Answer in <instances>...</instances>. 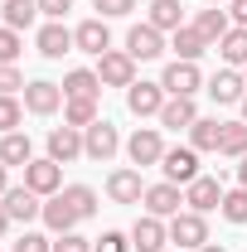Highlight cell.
I'll use <instances>...</instances> for the list:
<instances>
[{"label": "cell", "instance_id": "obj_5", "mask_svg": "<svg viewBox=\"0 0 247 252\" xmlns=\"http://www.w3.org/2000/svg\"><path fill=\"white\" fill-rule=\"evenodd\" d=\"M170 243L185 252V248H204L209 243V223L204 214H194V209H180L175 219H170Z\"/></svg>", "mask_w": 247, "mask_h": 252}, {"label": "cell", "instance_id": "obj_11", "mask_svg": "<svg viewBox=\"0 0 247 252\" xmlns=\"http://www.w3.org/2000/svg\"><path fill=\"white\" fill-rule=\"evenodd\" d=\"M165 97H170V93H165L160 83H146V78H141V83L126 88V107H131V117H160Z\"/></svg>", "mask_w": 247, "mask_h": 252}, {"label": "cell", "instance_id": "obj_35", "mask_svg": "<svg viewBox=\"0 0 247 252\" xmlns=\"http://www.w3.org/2000/svg\"><path fill=\"white\" fill-rule=\"evenodd\" d=\"M15 93H25V73L15 63H0V97H15Z\"/></svg>", "mask_w": 247, "mask_h": 252}, {"label": "cell", "instance_id": "obj_48", "mask_svg": "<svg viewBox=\"0 0 247 252\" xmlns=\"http://www.w3.org/2000/svg\"><path fill=\"white\" fill-rule=\"evenodd\" d=\"M204 5H223V0H204Z\"/></svg>", "mask_w": 247, "mask_h": 252}, {"label": "cell", "instance_id": "obj_6", "mask_svg": "<svg viewBox=\"0 0 247 252\" xmlns=\"http://www.w3.org/2000/svg\"><path fill=\"white\" fill-rule=\"evenodd\" d=\"M160 88L170 97H194L199 88H204V73H199V63H185V59H175L165 73H160Z\"/></svg>", "mask_w": 247, "mask_h": 252}, {"label": "cell", "instance_id": "obj_42", "mask_svg": "<svg viewBox=\"0 0 247 252\" xmlns=\"http://www.w3.org/2000/svg\"><path fill=\"white\" fill-rule=\"evenodd\" d=\"M228 15H233V20L247 30V0H233V5H228Z\"/></svg>", "mask_w": 247, "mask_h": 252}, {"label": "cell", "instance_id": "obj_47", "mask_svg": "<svg viewBox=\"0 0 247 252\" xmlns=\"http://www.w3.org/2000/svg\"><path fill=\"white\" fill-rule=\"evenodd\" d=\"M238 107H243V122H247V97H243V102H238Z\"/></svg>", "mask_w": 247, "mask_h": 252}, {"label": "cell", "instance_id": "obj_43", "mask_svg": "<svg viewBox=\"0 0 247 252\" xmlns=\"http://www.w3.org/2000/svg\"><path fill=\"white\" fill-rule=\"evenodd\" d=\"M5 189H10V165H0V199H5Z\"/></svg>", "mask_w": 247, "mask_h": 252}, {"label": "cell", "instance_id": "obj_4", "mask_svg": "<svg viewBox=\"0 0 247 252\" xmlns=\"http://www.w3.org/2000/svg\"><path fill=\"white\" fill-rule=\"evenodd\" d=\"M97 78H102V88H131L136 83V59L126 49H107L97 59Z\"/></svg>", "mask_w": 247, "mask_h": 252}, {"label": "cell", "instance_id": "obj_7", "mask_svg": "<svg viewBox=\"0 0 247 252\" xmlns=\"http://www.w3.org/2000/svg\"><path fill=\"white\" fill-rule=\"evenodd\" d=\"M160 170H165L170 185H180V189L194 185V180H199V151H194V146H175V151H165Z\"/></svg>", "mask_w": 247, "mask_h": 252}, {"label": "cell", "instance_id": "obj_32", "mask_svg": "<svg viewBox=\"0 0 247 252\" xmlns=\"http://www.w3.org/2000/svg\"><path fill=\"white\" fill-rule=\"evenodd\" d=\"M59 194L73 204V214H78V219H93V214H97V189H88V185H68V189H59Z\"/></svg>", "mask_w": 247, "mask_h": 252}, {"label": "cell", "instance_id": "obj_31", "mask_svg": "<svg viewBox=\"0 0 247 252\" xmlns=\"http://www.w3.org/2000/svg\"><path fill=\"white\" fill-rule=\"evenodd\" d=\"M218 156H247V122H223V141H218Z\"/></svg>", "mask_w": 247, "mask_h": 252}, {"label": "cell", "instance_id": "obj_26", "mask_svg": "<svg viewBox=\"0 0 247 252\" xmlns=\"http://www.w3.org/2000/svg\"><path fill=\"white\" fill-rule=\"evenodd\" d=\"M214 49L223 54V63H228V68H247V30H243V25H233V30L223 34Z\"/></svg>", "mask_w": 247, "mask_h": 252}, {"label": "cell", "instance_id": "obj_39", "mask_svg": "<svg viewBox=\"0 0 247 252\" xmlns=\"http://www.w3.org/2000/svg\"><path fill=\"white\" fill-rule=\"evenodd\" d=\"M93 252H131V233H102L93 243Z\"/></svg>", "mask_w": 247, "mask_h": 252}, {"label": "cell", "instance_id": "obj_1", "mask_svg": "<svg viewBox=\"0 0 247 252\" xmlns=\"http://www.w3.org/2000/svg\"><path fill=\"white\" fill-rule=\"evenodd\" d=\"M122 151V131L107 122V117H97L88 131H83V156L88 160H97V165H107V160Z\"/></svg>", "mask_w": 247, "mask_h": 252}, {"label": "cell", "instance_id": "obj_34", "mask_svg": "<svg viewBox=\"0 0 247 252\" xmlns=\"http://www.w3.org/2000/svg\"><path fill=\"white\" fill-rule=\"evenodd\" d=\"M20 117H25V102H20V97H0V136H5V131H15Z\"/></svg>", "mask_w": 247, "mask_h": 252}, {"label": "cell", "instance_id": "obj_25", "mask_svg": "<svg viewBox=\"0 0 247 252\" xmlns=\"http://www.w3.org/2000/svg\"><path fill=\"white\" fill-rule=\"evenodd\" d=\"M170 49H175V59H185V63H199V54H204V49H214V44H209L204 34L194 30V25H185V30H175Z\"/></svg>", "mask_w": 247, "mask_h": 252}, {"label": "cell", "instance_id": "obj_17", "mask_svg": "<svg viewBox=\"0 0 247 252\" xmlns=\"http://www.w3.org/2000/svg\"><path fill=\"white\" fill-rule=\"evenodd\" d=\"M73 44H78L83 54H93V59H102V54L112 49V30H107V20H83V25L73 30Z\"/></svg>", "mask_w": 247, "mask_h": 252}, {"label": "cell", "instance_id": "obj_24", "mask_svg": "<svg viewBox=\"0 0 247 252\" xmlns=\"http://www.w3.org/2000/svg\"><path fill=\"white\" fill-rule=\"evenodd\" d=\"M194 30L204 34V39H209V44H218V39H223V34L233 30V15H228V10H223V5H209V10H199V20H194Z\"/></svg>", "mask_w": 247, "mask_h": 252}, {"label": "cell", "instance_id": "obj_3", "mask_svg": "<svg viewBox=\"0 0 247 252\" xmlns=\"http://www.w3.org/2000/svg\"><path fill=\"white\" fill-rule=\"evenodd\" d=\"M126 156H131V165H160L165 160V141H160V126H136L131 131V141H126Z\"/></svg>", "mask_w": 247, "mask_h": 252}, {"label": "cell", "instance_id": "obj_28", "mask_svg": "<svg viewBox=\"0 0 247 252\" xmlns=\"http://www.w3.org/2000/svg\"><path fill=\"white\" fill-rule=\"evenodd\" d=\"M59 88H63V97H97L102 93V78H97L93 68H73Z\"/></svg>", "mask_w": 247, "mask_h": 252}, {"label": "cell", "instance_id": "obj_38", "mask_svg": "<svg viewBox=\"0 0 247 252\" xmlns=\"http://www.w3.org/2000/svg\"><path fill=\"white\" fill-rule=\"evenodd\" d=\"M10 252H54V238H44V233H25L20 243H10Z\"/></svg>", "mask_w": 247, "mask_h": 252}, {"label": "cell", "instance_id": "obj_46", "mask_svg": "<svg viewBox=\"0 0 247 252\" xmlns=\"http://www.w3.org/2000/svg\"><path fill=\"white\" fill-rule=\"evenodd\" d=\"M199 252H228V248H218V243H204V248H199Z\"/></svg>", "mask_w": 247, "mask_h": 252}, {"label": "cell", "instance_id": "obj_19", "mask_svg": "<svg viewBox=\"0 0 247 252\" xmlns=\"http://www.w3.org/2000/svg\"><path fill=\"white\" fill-rule=\"evenodd\" d=\"M185 204L194 209V214H214L218 204H223V185L209 180V175H199L194 185H185Z\"/></svg>", "mask_w": 247, "mask_h": 252}, {"label": "cell", "instance_id": "obj_44", "mask_svg": "<svg viewBox=\"0 0 247 252\" xmlns=\"http://www.w3.org/2000/svg\"><path fill=\"white\" fill-rule=\"evenodd\" d=\"M238 185H243V189H247V156H243V160H238Z\"/></svg>", "mask_w": 247, "mask_h": 252}, {"label": "cell", "instance_id": "obj_2", "mask_svg": "<svg viewBox=\"0 0 247 252\" xmlns=\"http://www.w3.org/2000/svg\"><path fill=\"white\" fill-rule=\"evenodd\" d=\"M25 185H30L39 199H54V194L63 189V165L49 160V156H34L30 165H25Z\"/></svg>", "mask_w": 247, "mask_h": 252}, {"label": "cell", "instance_id": "obj_36", "mask_svg": "<svg viewBox=\"0 0 247 252\" xmlns=\"http://www.w3.org/2000/svg\"><path fill=\"white\" fill-rule=\"evenodd\" d=\"M20 30H10V25H0V63H15L20 59Z\"/></svg>", "mask_w": 247, "mask_h": 252}, {"label": "cell", "instance_id": "obj_13", "mask_svg": "<svg viewBox=\"0 0 247 252\" xmlns=\"http://www.w3.org/2000/svg\"><path fill=\"white\" fill-rule=\"evenodd\" d=\"M185 209V189L180 185H146V214H155V219H175Z\"/></svg>", "mask_w": 247, "mask_h": 252}, {"label": "cell", "instance_id": "obj_16", "mask_svg": "<svg viewBox=\"0 0 247 252\" xmlns=\"http://www.w3.org/2000/svg\"><path fill=\"white\" fill-rule=\"evenodd\" d=\"M83 156V131L78 126H54L49 131V160H59V165H68V160H78Z\"/></svg>", "mask_w": 247, "mask_h": 252}, {"label": "cell", "instance_id": "obj_49", "mask_svg": "<svg viewBox=\"0 0 247 252\" xmlns=\"http://www.w3.org/2000/svg\"><path fill=\"white\" fill-rule=\"evenodd\" d=\"M243 83H247V68H243Z\"/></svg>", "mask_w": 247, "mask_h": 252}, {"label": "cell", "instance_id": "obj_22", "mask_svg": "<svg viewBox=\"0 0 247 252\" xmlns=\"http://www.w3.org/2000/svg\"><path fill=\"white\" fill-rule=\"evenodd\" d=\"M30 160H34V141L25 131H5V136H0V165H10V170L20 165V170H25Z\"/></svg>", "mask_w": 247, "mask_h": 252}, {"label": "cell", "instance_id": "obj_50", "mask_svg": "<svg viewBox=\"0 0 247 252\" xmlns=\"http://www.w3.org/2000/svg\"><path fill=\"white\" fill-rule=\"evenodd\" d=\"M165 252H180V248H165Z\"/></svg>", "mask_w": 247, "mask_h": 252}, {"label": "cell", "instance_id": "obj_37", "mask_svg": "<svg viewBox=\"0 0 247 252\" xmlns=\"http://www.w3.org/2000/svg\"><path fill=\"white\" fill-rule=\"evenodd\" d=\"M54 252H93V238H83V233H59V238H54Z\"/></svg>", "mask_w": 247, "mask_h": 252}, {"label": "cell", "instance_id": "obj_14", "mask_svg": "<svg viewBox=\"0 0 247 252\" xmlns=\"http://www.w3.org/2000/svg\"><path fill=\"white\" fill-rule=\"evenodd\" d=\"M126 54H131L136 63L160 59V54H165V34L155 30V25H131V34H126Z\"/></svg>", "mask_w": 247, "mask_h": 252}, {"label": "cell", "instance_id": "obj_27", "mask_svg": "<svg viewBox=\"0 0 247 252\" xmlns=\"http://www.w3.org/2000/svg\"><path fill=\"white\" fill-rule=\"evenodd\" d=\"M218 141H223V122L218 117H199V122L189 126V146L204 156V151H218Z\"/></svg>", "mask_w": 247, "mask_h": 252}, {"label": "cell", "instance_id": "obj_30", "mask_svg": "<svg viewBox=\"0 0 247 252\" xmlns=\"http://www.w3.org/2000/svg\"><path fill=\"white\" fill-rule=\"evenodd\" d=\"M63 122L78 126V131H88V126L97 122V97H68V102H63Z\"/></svg>", "mask_w": 247, "mask_h": 252}, {"label": "cell", "instance_id": "obj_41", "mask_svg": "<svg viewBox=\"0 0 247 252\" xmlns=\"http://www.w3.org/2000/svg\"><path fill=\"white\" fill-rule=\"evenodd\" d=\"M68 10H73V0H39V15L44 20H63Z\"/></svg>", "mask_w": 247, "mask_h": 252}, {"label": "cell", "instance_id": "obj_12", "mask_svg": "<svg viewBox=\"0 0 247 252\" xmlns=\"http://www.w3.org/2000/svg\"><path fill=\"white\" fill-rule=\"evenodd\" d=\"M165 243H170V223L165 219H155V214L136 219V228H131V248L136 252H165Z\"/></svg>", "mask_w": 247, "mask_h": 252}, {"label": "cell", "instance_id": "obj_18", "mask_svg": "<svg viewBox=\"0 0 247 252\" xmlns=\"http://www.w3.org/2000/svg\"><path fill=\"white\" fill-rule=\"evenodd\" d=\"M209 97H214L218 107H233V102H243V97H247L243 73H238V68H223V73H214V78H209Z\"/></svg>", "mask_w": 247, "mask_h": 252}, {"label": "cell", "instance_id": "obj_33", "mask_svg": "<svg viewBox=\"0 0 247 252\" xmlns=\"http://www.w3.org/2000/svg\"><path fill=\"white\" fill-rule=\"evenodd\" d=\"M218 214L228 223H247V189H223V204H218Z\"/></svg>", "mask_w": 247, "mask_h": 252}, {"label": "cell", "instance_id": "obj_8", "mask_svg": "<svg viewBox=\"0 0 247 252\" xmlns=\"http://www.w3.org/2000/svg\"><path fill=\"white\" fill-rule=\"evenodd\" d=\"M0 204H5L10 223H34V219H44V199H39V194H34L30 185H10Z\"/></svg>", "mask_w": 247, "mask_h": 252}, {"label": "cell", "instance_id": "obj_9", "mask_svg": "<svg viewBox=\"0 0 247 252\" xmlns=\"http://www.w3.org/2000/svg\"><path fill=\"white\" fill-rule=\"evenodd\" d=\"M63 102V88L59 83H49V78H34V83H25V112H34V117H54Z\"/></svg>", "mask_w": 247, "mask_h": 252}, {"label": "cell", "instance_id": "obj_45", "mask_svg": "<svg viewBox=\"0 0 247 252\" xmlns=\"http://www.w3.org/2000/svg\"><path fill=\"white\" fill-rule=\"evenodd\" d=\"M5 228H10V214H5V204H0V238H5Z\"/></svg>", "mask_w": 247, "mask_h": 252}, {"label": "cell", "instance_id": "obj_15", "mask_svg": "<svg viewBox=\"0 0 247 252\" xmlns=\"http://www.w3.org/2000/svg\"><path fill=\"white\" fill-rule=\"evenodd\" d=\"M34 44H39V54H44V59H63V54H73V49H78V44H73V30H68L63 20H49V25L39 30Z\"/></svg>", "mask_w": 247, "mask_h": 252}, {"label": "cell", "instance_id": "obj_40", "mask_svg": "<svg viewBox=\"0 0 247 252\" xmlns=\"http://www.w3.org/2000/svg\"><path fill=\"white\" fill-rule=\"evenodd\" d=\"M93 5L102 10L97 20H122V15H131V10H136V0H93Z\"/></svg>", "mask_w": 247, "mask_h": 252}, {"label": "cell", "instance_id": "obj_10", "mask_svg": "<svg viewBox=\"0 0 247 252\" xmlns=\"http://www.w3.org/2000/svg\"><path fill=\"white\" fill-rule=\"evenodd\" d=\"M107 199L112 204H141L146 199V180H141V170H112L107 175Z\"/></svg>", "mask_w": 247, "mask_h": 252}, {"label": "cell", "instance_id": "obj_21", "mask_svg": "<svg viewBox=\"0 0 247 252\" xmlns=\"http://www.w3.org/2000/svg\"><path fill=\"white\" fill-rule=\"evenodd\" d=\"M78 223H83V219L73 214V204H68L63 194H54V199H44V228H49L54 238H59V233H73Z\"/></svg>", "mask_w": 247, "mask_h": 252}, {"label": "cell", "instance_id": "obj_20", "mask_svg": "<svg viewBox=\"0 0 247 252\" xmlns=\"http://www.w3.org/2000/svg\"><path fill=\"white\" fill-rule=\"evenodd\" d=\"M194 122H199L194 97H165V107H160V126L165 131H189Z\"/></svg>", "mask_w": 247, "mask_h": 252}, {"label": "cell", "instance_id": "obj_23", "mask_svg": "<svg viewBox=\"0 0 247 252\" xmlns=\"http://www.w3.org/2000/svg\"><path fill=\"white\" fill-rule=\"evenodd\" d=\"M146 25H155L160 34L185 30V10H180V0H151V15H146Z\"/></svg>", "mask_w": 247, "mask_h": 252}, {"label": "cell", "instance_id": "obj_29", "mask_svg": "<svg viewBox=\"0 0 247 252\" xmlns=\"http://www.w3.org/2000/svg\"><path fill=\"white\" fill-rule=\"evenodd\" d=\"M0 15H5L10 30H30L39 20V0H0Z\"/></svg>", "mask_w": 247, "mask_h": 252}]
</instances>
